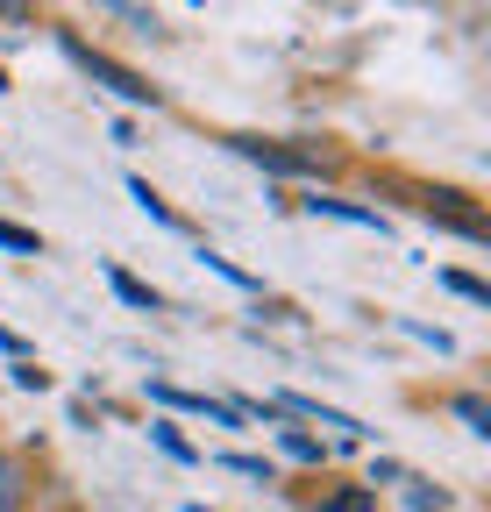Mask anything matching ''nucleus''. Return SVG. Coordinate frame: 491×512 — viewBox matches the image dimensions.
Here are the masks:
<instances>
[{
	"label": "nucleus",
	"instance_id": "obj_10",
	"mask_svg": "<svg viewBox=\"0 0 491 512\" xmlns=\"http://www.w3.org/2000/svg\"><path fill=\"white\" fill-rule=\"evenodd\" d=\"M200 264H207L214 278H228V285H242V292H257V278H250V271H235V264H228V256H221V249H200Z\"/></svg>",
	"mask_w": 491,
	"mask_h": 512
},
{
	"label": "nucleus",
	"instance_id": "obj_11",
	"mask_svg": "<svg viewBox=\"0 0 491 512\" xmlns=\"http://www.w3.org/2000/svg\"><path fill=\"white\" fill-rule=\"evenodd\" d=\"M456 420H463L470 434H491V406H484L477 392H463V399H456Z\"/></svg>",
	"mask_w": 491,
	"mask_h": 512
},
{
	"label": "nucleus",
	"instance_id": "obj_1",
	"mask_svg": "<svg viewBox=\"0 0 491 512\" xmlns=\"http://www.w3.org/2000/svg\"><path fill=\"white\" fill-rule=\"evenodd\" d=\"M65 57L79 64V72L93 79V86H107L114 100H129V107H157V86L150 79H136L129 64H114L107 50H93V43H79V36H65Z\"/></svg>",
	"mask_w": 491,
	"mask_h": 512
},
{
	"label": "nucleus",
	"instance_id": "obj_8",
	"mask_svg": "<svg viewBox=\"0 0 491 512\" xmlns=\"http://www.w3.org/2000/svg\"><path fill=\"white\" fill-rule=\"evenodd\" d=\"M442 285H449L456 299H470V306H491V285H484V278H470V271H442Z\"/></svg>",
	"mask_w": 491,
	"mask_h": 512
},
{
	"label": "nucleus",
	"instance_id": "obj_14",
	"mask_svg": "<svg viewBox=\"0 0 491 512\" xmlns=\"http://www.w3.org/2000/svg\"><path fill=\"white\" fill-rule=\"evenodd\" d=\"M15 384H22V392H43V384H50V377H43L36 363H15Z\"/></svg>",
	"mask_w": 491,
	"mask_h": 512
},
{
	"label": "nucleus",
	"instance_id": "obj_9",
	"mask_svg": "<svg viewBox=\"0 0 491 512\" xmlns=\"http://www.w3.org/2000/svg\"><path fill=\"white\" fill-rule=\"evenodd\" d=\"M150 434H157V448H164V456H171V463H193V441H186V434H178L171 420H157Z\"/></svg>",
	"mask_w": 491,
	"mask_h": 512
},
{
	"label": "nucleus",
	"instance_id": "obj_2",
	"mask_svg": "<svg viewBox=\"0 0 491 512\" xmlns=\"http://www.w3.org/2000/svg\"><path fill=\"white\" fill-rule=\"evenodd\" d=\"M228 150L250 157V164H264V171H278V178H314V171H321L314 150H285V143H257V136H235Z\"/></svg>",
	"mask_w": 491,
	"mask_h": 512
},
{
	"label": "nucleus",
	"instance_id": "obj_6",
	"mask_svg": "<svg viewBox=\"0 0 491 512\" xmlns=\"http://www.w3.org/2000/svg\"><path fill=\"white\" fill-rule=\"evenodd\" d=\"M278 441H285V456H292V463H314V470L328 463V448L306 434V427H278Z\"/></svg>",
	"mask_w": 491,
	"mask_h": 512
},
{
	"label": "nucleus",
	"instance_id": "obj_7",
	"mask_svg": "<svg viewBox=\"0 0 491 512\" xmlns=\"http://www.w3.org/2000/svg\"><path fill=\"white\" fill-rule=\"evenodd\" d=\"M129 200H136V207H143V214H150V221H157V228H178V214H171V207H164V200H157V192H150V185H143V178H129Z\"/></svg>",
	"mask_w": 491,
	"mask_h": 512
},
{
	"label": "nucleus",
	"instance_id": "obj_5",
	"mask_svg": "<svg viewBox=\"0 0 491 512\" xmlns=\"http://www.w3.org/2000/svg\"><path fill=\"white\" fill-rule=\"evenodd\" d=\"M100 271H107V285H114V299H121V306H136V313H157V292H150L136 271H121V264H100Z\"/></svg>",
	"mask_w": 491,
	"mask_h": 512
},
{
	"label": "nucleus",
	"instance_id": "obj_13",
	"mask_svg": "<svg viewBox=\"0 0 491 512\" xmlns=\"http://www.w3.org/2000/svg\"><path fill=\"white\" fill-rule=\"evenodd\" d=\"M221 463L242 470V477H264V484H271V463H264V456H221Z\"/></svg>",
	"mask_w": 491,
	"mask_h": 512
},
{
	"label": "nucleus",
	"instance_id": "obj_3",
	"mask_svg": "<svg viewBox=\"0 0 491 512\" xmlns=\"http://www.w3.org/2000/svg\"><path fill=\"white\" fill-rule=\"evenodd\" d=\"M306 214H314V221H342V228H371V235H392V221H385L378 207H356V200H328V192H314V200H306Z\"/></svg>",
	"mask_w": 491,
	"mask_h": 512
},
{
	"label": "nucleus",
	"instance_id": "obj_4",
	"mask_svg": "<svg viewBox=\"0 0 491 512\" xmlns=\"http://www.w3.org/2000/svg\"><path fill=\"white\" fill-rule=\"evenodd\" d=\"M150 399L157 406H178V413H207L214 427H242V406H221L207 392H178V384H150Z\"/></svg>",
	"mask_w": 491,
	"mask_h": 512
},
{
	"label": "nucleus",
	"instance_id": "obj_12",
	"mask_svg": "<svg viewBox=\"0 0 491 512\" xmlns=\"http://www.w3.org/2000/svg\"><path fill=\"white\" fill-rule=\"evenodd\" d=\"M0 249H22V256H36L43 242H36V228H15V221H0Z\"/></svg>",
	"mask_w": 491,
	"mask_h": 512
},
{
	"label": "nucleus",
	"instance_id": "obj_15",
	"mask_svg": "<svg viewBox=\"0 0 491 512\" xmlns=\"http://www.w3.org/2000/svg\"><path fill=\"white\" fill-rule=\"evenodd\" d=\"M321 512H371V498H328Z\"/></svg>",
	"mask_w": 491,
	"mask_h": 512
}]
</instances>
